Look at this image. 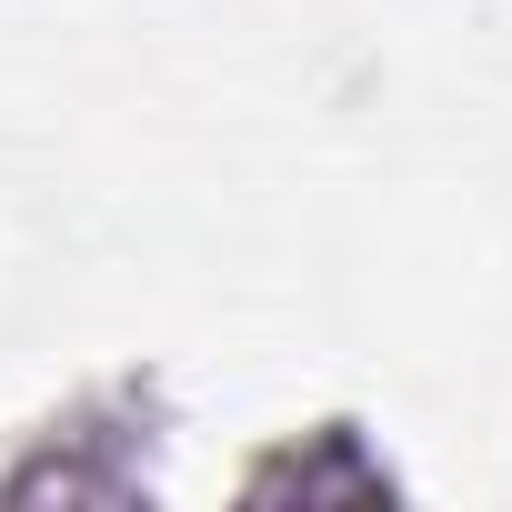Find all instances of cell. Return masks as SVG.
Returning <instances> with one entry per match:
<instances>
[{"label": "cell", "instance_id": "1", "mask_svg": "<svg viewBox=\"0 0 512 512\" xmlns=\"http://www.w3.org/2000/svg\"><path fill=\"white\" fill-rule=\"evenodd\" d=\"M41 272H51V221H41V201L0 171V342L21 332V312L41 302Z\"/></svg>", "mask_w": 512, "mask_h": 512}]
</instances>
